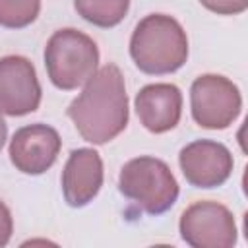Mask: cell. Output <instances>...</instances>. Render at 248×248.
Instances as JSON below:
<instances>
[{
  "label": "cell",
  "instance_id": "1",
  "mask_svg": "<svg viewBox=\"0 0 248 248\" xmlns=\"http://www.w3.org/2000/svg\"><path fill=\"white\" fill-rule=\"evenodd\" d=\"M68 116L79 136L95 145L114 140L130 118L124 76L116 64H105L87 81L83 91L70 103Z\"/></svg>",
  "mask_w": 248,
  "mask_h": 248
},
{
  "label": "cell",
  "instance_id": "2",
  "mask_svg": "<svg viewBox=\"0 0 248 248\" xmlns=\"http://www.w3.org/2000/svg\"><path fill=\"white\" fill-rule=\"evenodd\" d=\"M130 56L143 74H172L188 58L186 31L167 14H149L138 21L130 37Z\"/></svg>",
  "mask_w": 248,
  "mask_h": 248
},
{
  "label": "cell",
  "instance_id": "3",
  "mask_svg": "<svg viewBox=\"0 0 248 248\" xmlns=\"http://www.w3.org/2000/svg\"><path fill=\"white\" fill-rule=\"evenodd\" d=\"M45 66L54 87L64 91L78 89L97 72V43L78 29H58L46 41Z\"/></svg>",
  "mask_w": 248,
  "mask_h": 248
},
{
  "label": "cell",
  "instance_id": "4",
  "mask_svg": "<svg viewBox=\"0 0 248 248\" xmlns=\"http://www.w3.org/2000/svg\"><path fill=\"white\" fill-rule=\"evenodd\" d=\"M118 190L149 215L169 211L178 198V182L170 167L157 157L130 159L118 176Z\"/></svg>",
  "mask_w": 248,
  "mask_h": 248
},
{
  "label": "cell",
  "instance_id": "5",
  "mask_svg": "<svg viewBox=\"0 0 248 248\" xmlns=\"http://www.w3.org/2000/svg\"><path fill=\"white\" fill-rule=\"evenodd\" d=\"M192 118L207 130H225L240 114L242 97L238 87L225 76L203 74L190 87Z\"/></svg>",
  "mask_w": 248,
  "mask_h": 248
},
{
  "label": "cell",
  "instance_id": "6",
  "mask_svg": "<svg viewBox=\"0 0 248 248\" xmlns=\"http://www.w3.org/2000/svg\"><path fill=\"white\" fill-rule=\"evenodd\" d=\"M182 240L192 248H231L236 244L232 211L217 202L202 200L184 209L178 221Z\"/></svg>",
  "mask_w": 248,
  "mask_h": 248
},
{
  "label": "cell",
  "instance_id": "7",
  "mask_svg": "<svg viewBox=\"0 0 248 248\" xmlns=\"http://www.w3.org/2000/svg\"><path fill=\"white\" fill-rule=\"evenodd\" d=\"M41 83L29 58L10 54L0 58V112L23 116L35 112L41 103Z\"/></svg>",
  "mask_w": 248,
  "mask_h": 248
},
{
  "label": "cell",
  "instance_id": "8",
  "mask_svg": "<svg viewBox=\"0 0 248 248\" xmlns=\"http://www.w3.org/2000/svg\"><path fill=\"white\" fill-rule=\"evenodd\" d=\"M178 165L194 188H217L231 176L234 161L227 145L213 140H196L180 149Z\"/></svg>",
  "mask_w": 248,
  "mask_h": 248
},
{
  "label": "cell",
  "instance_id": "9",
  "mask_svg": "<svg viewBox=\"0 0 248 248\" xmlns=\"http://www.w3.org/2000/svg\"><path fill=\"white\" fill-rule=\"evenodd\" d=\"M62 147V140L52 126L29 124L16 130L10 140V161L23 174H43L48 170Z\"/></svg>",
  "mask_w": 248,
  "mask_h": 248
},
{
  "label": "cell",
  "instance_id": "10",
  "mask_svg": "<svg viewBox=\"0 0 248 248\" xmlns=\"http://www.w3.org/2000/svg\"><path fill=\"white\" fill-rule=\"evenodd\" d=\"M103 186V159L91 147L74 149L62 170L64 200L72 207H83Z\"/></svg>",
  "mask_w": 248,
  "mask_h": 248
},
{
  "label": "cell",
  "instance_id": "11",
  "mask_svg": "<svg viewBox=\"0 0 248 248\" xmlns=\"http://www.w3.org/2000/svg\"><path fill=\"white\" fill-rule=\"evenodd\" d=\"M140 122L151 134L172 130L182 114V93L174 83H149L136 95Z\"/></svg>",
  "mask_w": 248,
  "mask_h": 248
},
{
  "label": "cell",
  "instance_id": "12",
  "mask_svg": "<svg viewBox=\"0 0 248 248\" xmlns=\"http://www.w3.org/2000/svg\"><path fill=\"white\" fill-rule=\"evenodd\" d=\"M74 8L85 21L108 29L126 17L130 0H74Z\"/></svg>",
  "mask_w": 248,
  "mask_h": 248
},
{
  "label": "cell",
  "instance_id": "13",
  "mask_svg": "<svg viewBox=\"0 0 248 248\" xmlns=\"http://www.w3.org/2000/svg\"><path fill=\"white\" fill-rule=\"evenodd\" d=\"M41 12V0H0V25L21 29L31 25Z\"/></svg>",
  "mask_w": 248,
  "mask_h": 248
},
{
  "label": "cell",
  "instance_id": "14",
  "mask_svg": "<svg viewBox=\"0 0 248 248\" xmlns=\"http://www.w3.org/2000/svg\"><path fill=\"white\" fill-rule=\"evenodd\" d=\"M200 4L217 16H236L248 8V0H200Z\"/></svg>",
  "mask_w": 248,
  "mask_h": 248
},
{
  "label": "cell",
  "instance_id": "15",
  "mask_svg": "<svg viewBox=\"0 0 248 248\" xmlns=\"http://www.w3.org/2000/svg\"><path fill=\"white\" fill-rule=\"evenodd\" d=\"M12 232H14V219H12V213H10L8 205L0 200V248L10 242Z\"/></svg>",
  "mask_w": 248,
  "mask_h": 248
},
{
  "label": "cell",
  "instance_id": "16",
  "mask_svg": "<svg viewBox=\"0 0 248 248\" xmlns=\"http://www.w3.org/2000/svg\"><path fill=\"white\" fill-rule=\"evenodd\" d=\"M6 138H8V126H6L4 118H2V112H0V151H2V147L6 143Z\"/></svg>",
  "mask_w": 248,
  "mask_h": 248
}]
</instances>
